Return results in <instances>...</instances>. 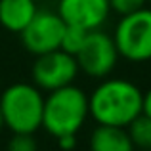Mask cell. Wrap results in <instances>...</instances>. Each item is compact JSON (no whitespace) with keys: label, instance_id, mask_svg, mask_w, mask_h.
I'll use <instances>...</instances> for the list:
<instances>
[{"label":"cell","instance_id":"cell-18","mask_svg":"<svg viewBox=\"0 0 151 151\" xmlns=\"http://www.w3.org/2000/svg\"><path fill=\"white\" fill-rule=\"evenodd\" d=\"M134 151H145V149H134Z\"/></svg>","mask_w":151,"mask_h":151},{"label":"cell","instance_id":"cell-4","mask_svg":"<svg viewBox=\"0 0 151 151\" xmlns=\"http://www.w3.org/2000/svg\"><path fill=\"white\" fill-rule=\"evenodd\" d=\"M113 40L119 55L134 63L151 59V10L142 8L128 15H122L115 29Z\"/></svg>","mask_w":151,"mask_h":151},{"label":"cell","instance_id":"cell-14","mask_svg":"<svg viewBox=\"0 0 151 151\" xmlns=\"http://www.w3.org/2000/svg\"><path fill=\"white\" fill-rule=\"evenodd\" d=\"M145 2L147 0H109V8L111 12H115V14H119L122 17V15H128L132 12L145 8Z\"/></svg>","mask_w":151,"mask_h":151},{"label":"cell","instance_id":"cell-16","mask_svg":"<svg viewBox=\"0 0 151 151\" xmlns=\"http://www.w3.org/2000/svg\"><path fill=\"white\" fill-rule=\"evenodd\" d=\"M142 113L151 117V88L144 94V111H142Z\"/></svg>","mask_w":151,"mask_h":151},{"label":"cell","instance_id":"cell-2","mask_svg":"<svg viewBox=\"0 0 151 151\" xmlns=\"http://www.w3.org/2000/svg\"><path fill=\"white\" fill-rule=\"evenodd\" d=\"M88 117V96L75 84L48 92V96L44 98L42 128L54 138L77 134Z\"/></svg>","mask_w":151,"mask_h":151},{"label":"cell","instance_id":"cell-19","mask_svg":"<svg viewBox=\"0 0 151 151\" xmlns=\"http://www.w3.org/2000/svg\"><path fill=\"white\" fill-rule=\"evenodd\" d=\"M149 2H151V0H149Z\"/></svg>","mask_w":151,"mask_h":151},{"label":"cell","instance_id":"cell-8","mask_svg":"<svg viewBox=\"0 0 151 151\" xmlns=\"http://www.w3.org/2000/svg\"><path fill=\"white\" fill-rule=\"evenodd\" d=\"M109 0H59L58 14L65 25L84 31L100 29L109 17Z\"/></svg>","mask_w":151,"mask_h":151},{"label":"cell","instance_id":"cell-9","mask_svg":"<svg viewBox=\"0 0 151 151\" xmlns=\"http://www.w3.org/2000/svg\"><path fill=\"white\" fill-rule=\"evenodd\" d=\"M37 12V0H0V25L10 33L19 35Z\"/></svg>","mask_w":151,"mask_h":151},{"label":"cell","instance_id":"cell-3","mask_svg":"<svg viewBox=\"0 0 151 151\" xmlns=\"http://www.w3.org/2000/svg\"><path fill=\"white\" fill-rule=\"evenodd\" d=\"M0 113L4 126H8L14 134H35L42 128V90L29 82L10 84L0 96Z\"/></svg>","mask_w":151,"mask_h":151},{"label":"cell","instance_id":"cell-13","mask_svg":"<svg viewBox=\"0 0 151 151\" xmlns=\"http://www.w3.org/2000/svg\"><path fill=\"white\" fill-rule=\"evenodd\" d=\"M8 151H38L33 134H14L8 142Z\"/></svg>","mask_w":151,"mask_h":151},{"label":"cell","instance_id":"cell-10","mask_svg":"<svg viewBox=\"0 0 151 151\" xmlns=\"http://www.w3.org/2000/svg\"><path fill=\"white\" fill-rule=\"evenodd\" d=\"M90 151H134L126 128L98 124L90 136Z\"/></svg>","mask_w":151,"mask_h":151},{"label":"cell","instance_id":"cell-7","mask_svg":"<svg viewBox=\"0 0 151 151\" xmlns=\"http://www.w3.org/2000/svg\"><path fill=\"white\" fill-rule=\"evenodd\" d=\"M65 31V21L59 17L58 12L38 10L31 23L19 33L21 44L27 52L35 55H42L48 52L59 50Z\"/></svg>","mask_w":151,"mask_h":151},{"label":"cell","instance_id":"cell-12","mask_svg":"<svg viewBox=\"0 0 151 151\" xmlns=\"http://www.w3.org/2000/svg\"><path fill=\"white\" fill-rule=\"evenodd\" d=\"M88 35V31L81 29V27H73V25H65V31H63V38H61V48L63 52L71 55H77V52L82 48L84 44V38Z\"/></svg>","mask_w":151,"mask_h":151},{"label":"cell","instance_id":"cell-1","mask_svg":"<svg viewBox=\"0 0 151 151\" xmlns=\"http://www.w3.org/2000/svg\"><path fill=\"white\" fill-rule=\"evenodd\" d=\"M88 109L98 124L126 128L144 111V92L124 78H103L88 96Z\"/></svg>","mask_w":151,"mask_h":151},{"label":"cell","instance_id":"cell-5","mask_svg":"<svg viewBox=\"0 0 151 151\" xmlns=\"http://www.w3.org/2000/svg\"><path fill=\"white\" fill-rule=\"evenodd\" d=\"M119 58L121 55L113 37L100 29L88 31L82 48L75 55L78 71L86 73L92 78H105L115 69Z\"/></svg>","mask_w":151,"mask_h":151},{"label":"cell","instance_id":"cell-15","mask_svg":"<svg viewBox=\"0 0 151 151\" xmlns=\"http://www.w3.org/2000/svg\"><path fill=\"white\" fill-rule=\"evenodd\" d=\"M55 142H58L59 149L61 151H71L77 145V134H67V136H59L55 138Z\"/></svg>","mask_w":151,"mask_h":151},{"label":"cell","instance_id":"cell-11","mask_svg":"<svg viewBox=\"0 0 151 151\" xmlns=\"http://www.w3.org/2000/svg\"><path fill=\"white\" fill-rule=\"evenodd\" d=\"M134 149H145L151 151V117L147 115H138L128 126H126Z\"/></svg>","mask_w":151,"mask_h":151},{"label":"cell","instance_id":"cell-17","mask_svg":"<svg viewBox=\"0 0 151 151\" xmlns=\"http://www.w3.org/2000/svg\"><path fill=\"white\" fill-rule=\"evenodd\" d=\"M4 126V121H2V113H0V128Z\"/></svg>","mask_w":151,"mask_h":151},{"label":"cell","instance_id":"cell-6","mask_svg":"<svg viewBox=\"0 0 151 151\" xmlns=\"http://www.w3.org/2000/svg\"><path fill=\"white\" fill-rule=\"evenodd\" d=\"M78 75V65L75 55L61 48L37 55L33 63V84L42 92H54L58 88L69 86Z\"/></svg>","mask_w":151,"mask_h":151}]
</instances>
